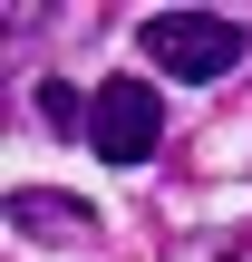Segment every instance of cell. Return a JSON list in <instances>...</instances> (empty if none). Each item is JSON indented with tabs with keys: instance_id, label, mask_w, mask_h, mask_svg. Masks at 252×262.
Returning a JSON list of instances; mask_svg holds the SVG:
<instances>
[{
	"instance_id": "5",
	"label": "cell",
	"mask_w": 252,
	"mask_h": 262,
	"mask_svg": "<svg viewBox=\"0 0 252 262\" xmlns=\"http://www.w3.org/2000/svg\"><path fill=\"white\" fill-rule=\"evenodd\" d=\"M87 107L97 97H78V88H39V126L49 136H87Z\"/></svg>"
},
{
	"instance_id": "3",
	"label": "cell",
	"mask_w": 252,
	"mask_h": 262,
	"mask_svg": "<svg viewBox=\"0 0 252 262\" xmlns=\"http://www.w3.org/2000/svg\"><path fill=\"white\" fill-rule=\"evenodd\" d=\"M10 233H19V243H49V253H87V243H97V204L49 194V185H19V194H10Z\"/></svg>"
},
{
	"instance_id": "1",
	"label": "cell",
	"mask_w": 252,
	"mask_h": 262,
	"mask_svg": "<svg viewBox=\"0 0 252 262\" xmlns=\"http://www.w3.org/2000/svg\"><path fill=\"white\" fill-rule=\"evenodd\" d=\"M243 49H252V29L223 19V10H155L146 19V58L165 78H233Z\"/></svg>"
},
{
	"instance_id": "4",
	"label": "cell",
	"mask_w": 252,
	"mask_h": 262,
	"mask_svg": "<svg viewBox=\"0 0 252 262\" xmlns=\"http://www.w3.org/2000/svg\"><path fill=\"white\" fill-rule=\"evenodd\" d=\"M165 262H252V233L243 224H204V233H175Z\"/></svg>"
},
{
	"instance_id": "2",
	"label": "cell",
	"mask_w": 252,
	"mask_h": 262,
	"mask_svg": "<svg viewBox=\"0 0 252 262\" xmlns=\"http://www.w3.org/2000/svg\"><path fill=\"white\" fill-rule=\"evenodd\" d=\"M87 146H97L107 165H146V156L165 146V107H155V88L107 78V88H97V107H87Z\"/></svg>"
}]
</instances>
